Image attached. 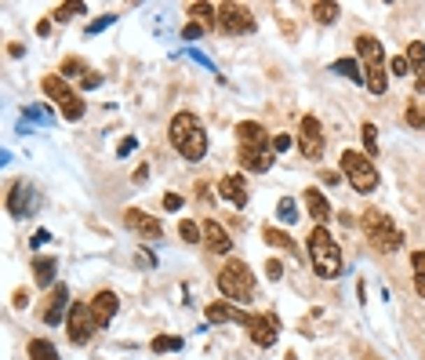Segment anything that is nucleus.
I'll list each match as a JSON object with an SVG mask.
<instances>
[{
	"label": "nucleus",
	"mask_w": 425,
	"mask_h": 360,
	"mask_svg": "<svg viewBox=\"0 0 425 360\" xmlns=\"http://www.w3.org/2000/svg\"><path fill=\"white\" fill-rule=\"evenodd\" d=\"M247 331H251V342H254V346L269 350L273 342H276V320H273V317H251V320H247Z\"/></svg>",
	"instance_id": "obj_15"
},
{
	"label": "nucleus",
	"mask_w": 425,
	"mask_h": 360,
	"mask_svg": "<svg viewBox=\"0 0 425 360\" xmlns=\"http://www.w3.org/2000/svg\"><path fill=\"white\" fill-rule=\"evenodd\" d=\"M73 15H87V8L80 4V0H73V4H59V8L51 11V19H55V22H69Z\"/></svg>",
	"instance_id": "obj_28"
},
{
	"label": "nucleus",
	"mask_w": 425,
	"mask_h": 360,
	"mask_svg": "<svg viewBox=\"0 0 425 360\" xmlns=\"http://www.w3.org/2000/svg\"><path fill=\"white\" fill-rule=\"evenodd\" d=\"M200 233H204V247L208 251H215V255H229L233 240H229L226 226H222L218 219H204V222H200Z\"/></svg>",
	"instance_id": "obj_11"
},
{
	"label": "nucleus",
	"mask_w": 425,
	"mask_h": 360,
	"mask_svg": "<svg viewBox=\"0 0 425 360\" xmlns=\"http://www.w3.org/2000/svg\"><path fill=\"white\" fill-rule=\"evenodd\" d=\"M204 313H208V320H211V324H226V320H240V324H247V320H251L247 313L233 310V305H226V302H211Z\"/></svg>",
	"instance_id": "obj_20"
},
{
	"label": "nucleus",
	"mask_w": 425,
	"mask_h": 360,
	"mask_svg": "<svg viewBox=\"0 0 425 360\" xmlns=\"http://www.w3.org/2000/svg\"><path fill=\"white\" fill-rule=\"evenodd\" d=\"M200 33H204V26H196V22H189L186 29H182V37H186V41H196Z\"/></svg>",
	"instance_id": "obj_40"
},
{
	"label": "nucleus",
	"mask_w": 425,
	"mask_h": 360,
	"mask_svg": "<svg viewBox=\"0 0 425 360\" xmlns=\"http://www.w3.org/2000/svg\"><path fill=\"white\" fill-rule=\"evenodd\" d=\"M218 196L226 204L233 208H247V182H244V175H226L218 182Z\"/></svg>",
	"instance_id": "obj_13"
},
{
	"label": "nucleus",
	"mask_w": 425,
	"mask_h": 360,
	"mask_svg": "<svg viewBox=\"0 0 425 360\" xmlns=\"http://www.w3.org/2000/svg\"><path fill=\"white\" fill-rule=\"evenodd\" d=\"M33 208H36V189L29 182H15L8 189V211L15 215V219H26Z\"/></svg>",
	"instance_id": "obj_10"
},
{
	"label": "nucleus",
	"mask_w": 425,
	"mask_h": 360,
	"mask_svg": "<svg viewBox=\"0 0 425 360\" xmlns=\"http://www.w3.org/2000/svg\"><path fill=\"white\" fill-rule=\"evenodd\" d=\"M240 164L247 171H269L273 168V150H251V146H240Z\"/></svg>",
	"instance_id": "obj_18"
},
{
	"label": "nucleus",
	"mask_w": 425,
	"mask_h": 360,
	"mask_svg": "<svg viewBox=\"0 0 425 360\" xmlns=\"http://www.w3.org/2000/svg\"><path fill=\"white\" fill-rule=\"evenodd\" d=\"M55 269H59V262L55 259H33V277L41 287H51L55 284Z\"/></svg>",
	"instance_id": "obj_22"
},
{
	"label": "nucleus",
	"mask_w": 425,
	"mask_h": 360,
	"mask_svg": "<svg viewBox=\"0 0 425 360\" xmlns=\"http://www.w3.org/2000/svg\"><path fill=\"white\" fill-rule=\"evenodd\" d=\"M389 69H393L396 77H408V73H415V69H411V62H408V55H396V59L389 62Z\"/></svg>",
	"instance_id": "obj_36"
},
{
	"label": "nucleus",
	"mask_w": 425,
	"mask_h": 360,
	"mask_svg": "<svg viewBox=\"0 0 425 360\" xmlns=\"http://www.w3.org/2000/svg\"><path fill=\"white\" fill-rule=\"evenodd\" d=\"M117 305H120V298H117L113 291H99L95 298H91V313H95V324H99V328H106V324H113V317H117Z\"/></svg>",
	"instance_id": "obj_14"
},
{
	"label": "nucleus",
	"mask_w": 425,
	"mask_h": 360,
	"mask_svg": "<svg viewBox=\"0 0 425 360\" xmlns=\"http://www.w3.org/2000/svg\"><path fill=\"white\" fill-rule=\"evenodd\" d=\"M168 135H171V146L186 160H204V153H208V131H204V124H200V117L178 113L171 120Z\"/></svg>",
	"instance_id": "obj_1"
},
{
	"label": "nucleus",
	"mask_w": 425,
	"mask_h": 360,
	"mask_svg": "<svg viewBox=\"0 0 425 360\" xmlns=\"http://www.w3.org/2000/svg\"><path fill=\"white\" fill-rule=\"evenodd\" d=\"M178 237L186 240V244H196L200 237H204V233H200V226H196L193 219H182V226H178Z\"/></svg>",
	"instance_id": "obj_32"
},
{
	"label": "nucleus",
	"mask_w": 425,
	"mask_h": 360,
	"mask_svg": "<svg viewBox=\"0 0 425 360\" xmlns=\"http://www.w3.org/2000/svg\"><path fill=\"white\" fill-rule=\"evenodd\" d=\"M189 15H193L196 26H211V22L218 26V8H211V4H193Z\"/></svg>",
	"instance_id": "obj_26"
},
{
	"label": "nucleus",
	"mask_w": 425,
	"mask_h": 360,
	"mask_svg": "<svg viewBox=\"0 0 425 360\" xmlns=\"http://www.w3.org/2000/svg\"><path fill=\"white\" fill-rule=\"evenodd\" d=\"M80 69H84V66H80V59H66V62H62V73H66V77H77ZM80 77H84V73H80Z\"/></svg>",
	"instance_id": "obj_37"
},
{
	"label": "nucleus",
	"mask_w": 425,
	"mask_h": 360,
	"mask_svg": "<svg viewBox=\"0 0 425 360\" xmlns=\"http://www.w3.org/2000/svg\"><path fill=\"white\" fill-rule=\"evenodd\" d=\"M109 22H113V15H106V19H99V22H91V33H99V29H106Z\"/></svg>",
	"instance_id": "obj_44"
},
{
	"label": "nucleus",
	"mask_w": 425,
	"mask_h": 360,
	"mask_svg": "<svg viewBox=\"0 0 425 360\" xmlns=\"http://www.w3.org/2000/svg\"><path fill=\"white\" fill-rule=\"evenodd\" d=\"M266 273H269V280H280V277H284V262L269 259V262H266Z\"/></svg>",
	"instance_id": "obj_38"
},
{
	"label": "nucleus",
	"mask_w": 425,
	"mask_h": 360,
	"mask_svg": "<svg viewBox=\"0 0 425 360\" xmlns=\"http://www.w3.org/2000/svg\"><path fill=\"white\" fill-rule=\"evenodd\" d=\"M15 305H18V310H26V305H29V291H15Z\"/></svg>",
	"instance_id": "obj_43"
},
{
	"label": "nucleus",
	"mask_w": 425,
	"mask_h": 360,
	"mask_svg": "<svg viewBox=\"0 0 425 360\" xmlns=\"http://www.w3.org/2000/svg\"><path fill=\"white\" fill-rule=\"evenodd\" d=\"M29 360H59V350H55V342H48V338H33Z\"/></svg>",
	"instance_id": "obj_24"
},
{
	"label": "nucleus",
	"mask_w": 425,
	"mask_h": 360,
	"mask_svg": "<svg viewBox=\"0 0 425 360\" xmlns=\"http://www.w3.org/2000/svg\"><path fill=\"white\" fill-rule=\"evenodd\" d=\"M99 84H102V77H95V73L84 77V87H99Z\"/></svg>",
	"instance_id": "obj_46"
},
{
	"label": "nucleus",
	"mask_w": 425,
	"mask_h": 360,
	"mask_svg": "<svg viewBox=\"0 0 425 360\" xmlns=\"http://www.w3.org/2000/svg\"><path fill=\"white\" fill-rule=\"evenodd\" d=\"M276 215H280V222H284V226L298 222V208H294V201H291V196H284V201L276 204Z\"/></svg>",
	"instance_id": "obj_30"
},
{
	"label": "nucleus",
	"mask_w": 425,
	"mask_h": 360,
	"mask_svg": "<svg viewBox=\"0 0 425 360\" xmlns=\"http://www.w3.org/2000/svg\"><path fill=\"white\" fill-rule=\"evenodd\" d=\"M51 33V19H44V22H36V37H48Z\"/></svg>",
	"instance_id": "obj_45"
},
{
	"label": "nucleus",
	"mask_w": 425,
	"mask_h": 360,
	"mask_svg": "<svg viewBox=\"0 0 425 360\" xmlns=\"http://www.w3.org/2000/svg\"><path fill=\"white\" fill-rule=\"evenodd\" d=\"M408 62H411V69H425V44L422 41L408 44Z\"/></svg>",
	"instance_id": "obj_34"
},
{
	"label": "nucleus",
	"mask_w": 425,
	"mask_h": 360,
	"mask_svg": "<svg viewBox=\"0 0 425 360\" xmlns=\"http://www.w3.org/2000/svg\"><path fill=\"white\" fill-rule=\"evenodd\" d=\"M342 175L349 178V186L356 193H375L378 189V171H375V160L360 153V150H345L342 153Z\"/></svg>",
	"instance_id": "obj_5"
},
{
	"label": "nucleus",
	"mask_w": 425,
	"mask_h": 360,
	"mask_svg": "<svg viewBox=\"0 0 425 360\" xmlns=\"http://www.w3.org/2000/svg\"><path fill=\"white\" fill-rule=\"evenodd\" d=\"M356 55H360V62H363V69H378V66H385V51H382V44L375 41V37H356Z\"/></svg>",
	"instance_id": "obj_16"
},
{
	"label": "nucleus",
	"mask_w": 425,
	"mask_h": 360,
	"mask_svg": "<svg viewBox=\"0 0 425 360\" xmlns=\"http://www.w3.org/2000/svg\"><path fill=\"white\" fill-rule=\"evenodd\" d=\"M335 73H342V77H349V80H363L356 59H338V62H335Z\"/></svg>",
	"instance_id": "obj_31"
},
{
	"label": "nucleus",
	"mask_w": 425,
	"mask_h": 360,
	"mask_svg": "<svg viewBox=\"0 0 425 360\" xmlns=\"http://www.w3.org/2000/svg\"><path fill=\"white\" fill-rule=\"evenodd\" d=\"M178 346H182V338H168V335L153 338V353H168V350H178Z\"/></svg>",
	"instance_id": "obj_35"
},
{
	"label": "nucleus",
	"mask_w": 425,
	"mask_h": 360,
	"mask_svg": "<svg viewBox=\"0 0 425 360\" xmlns=\"http://www.w3.org/2000/svg\"><path fill=\"white\" fill-rule=\"evenodd\" d=\"M236 138H240V146H251V150H273L269 131L258 120H240L236 124Z\"/></svg>",
	"instance_id": "obj_12"
},
{
	"label": "nucleus",
	"mask_w": 425,
	"mask_h": 360,
	"mask_svg": "<svg viewBox=\"0 0 425 360\" xmlns=\"http://www.w3.org/2000/svg\"><path fill=\"white\" fill-rule=\"evenodd\" d=\"M41 87H44V95H48L51 102H59V106L73 95L69 87H66V80H62V77H44V80H41Z\"/></svg>",
	"instance_id": "obj_23"
},
{
	"label": "nucleus",
	"mask_w": 425,
	"mask_h": 360,
	"mask_svg": "<svg viewBox=\"0 0 425 360\" xmlns=\"http://www.w3.org/2000/svg\"><path fill=\"white\" fill-rule=\"evenodd\" d=\"M305 208H309V219H317V226H324L331 219V204L320 189H305Z\"/></svg>",
	"instance_id": "obj_19"
},
{
	"label": "nucleus",
	"mask_w": 425,
	"mask_h": 360,
	"mask_svg": "<svg viewBox=\"0 0 425 360\" xmlns=\"http://www.w3.org/2000/svg\"><path fill=\"white\" fill-rule=\"evenodd\" d=\"M298 150L305 160H320L324 157V128L317 117H302L298 124Z\"/></svg>",
	"instance_id": "obj_8"
},
{
	"label": "nucleus",
	"mask_w": 425,
	"mask_h": 360,
	"mask_svg": "<svg viewBox=\"0 0 425 360\" xmlns=\"http://www.w3.org/2000/svg\"><path fill=\"white\" fill-rule=\"evenodd\" d=\"M218 29L222 33H251L254 15L247 4H218Z\"/></svg>",
	"instance_id": "obj_7"
},
{
	"label": "nucleus",
	"mask_w": 425,
	"mask_h": 360,
	"mask_svg": "<svg viewBox=\"0 0 425 360\" xmlns=\"http://www.w3.org/2000/svg\"><path fill=\"white\" fill-rule=\"evenodd\" d=\"M360 131H363V146H367V157H375V153H378V128H375L371 120H367Z\"/></svg>",
	"instance_id": "obj_33"
},
{
	"label": "nucleus",
	"mask_w": 425,
	"mask_h": 360,
	"mask_svg": "<svg viewBox=\"0 0 425 360\" xmlns=\"http://www.w3.org/2000/svg\"><path fill=\"white\" fill-rule=\"evenodd\" d=\"M411 269H415V291L425 298V251H415L411 255Z\"/></svg>",
	"instance_id": "obj_27"
},
{
	"label": "nucleus",
	"mask_w": 425,
	"mask_h": 360,
	"mask_svg": "<svg viewBox=\"0 0 425 360\" xmlns=\"http://www.w3.org/2000/svg\"><path fill=\"white\" fill-rule=\"evenodd\" d=\"M262 240H266L269 247H280V251H287V255H298V247H294V240L287 237V233H280L276 226H266V229H262Z\"/></svg>",
	"instance_id": "obj_21"
},
{
	"label": "nucleus",
	"mask_w": 425,
	"mask_h": 360,
	"mask_svg": "<svg viewBox=\"0 0 425 360\" xmlns=\"http://www.w3.org/2000/svg\"><path fill=\"white\" fill-rule=\"evenodd\" d=\"M415 87H418V92H422V95H425V73H422V77H418V84H415Z\"/></svg>",
	"instance_id": "obj_47"
},
{
	"label": "nucleus",
	"mask_w": 425,
	"mask_h": 360,
	"mask_svg": "<svg viewBox=\"0 0 425 360\" xmlns=\"http://www.w3.org/2000/svg\"><path fill=\"white\" fill-rule=\"evenodd\" d=\"M312 19H317L320 26H331L338 19V4H331V0H317V4H312Z\"/></svg>",
	"instance_id": "obj_25"
},
{
	"label": "nucleus",
	"mask_w": 425,
	"mask_h": 360,
	"mask_svg": "<svg viewBox=\"0 0 425 360\" xmlns=\"http://www.w3.org/2000/svg\"><path fill=\"white\" fill-rule=\"evenodd\" d=\"M66 305H69L66 284H55V291H51V298H48V310H44V324H62V320H69V317H66Z\"/></svg>",
	"instance_id": "obj_17"
},
{
	"label": "nucleus",
	"mask_w": 425,
	"mask_h": 360,
	"mask_svg": "<svg viewBox=\"0 0 425 360\" xmlns=\"http://www.w3.org/2000/svg\"><path fill=\"white\" fill-rule=\"evenodd\" d=\"M218 287H222V295H226L229 302H251L254 298V273H251V266L244 259H229L226 266L218 269Z\"/></svg>",
	"instance_id": "obj_4"
},
{
	"label": "nucleus",
	"mask_w": 425,
	"mask_h": 360,
	"mask_svg": "<svg viewBox=\"0 0 425 360\" xmlns=\"http://www.w3.org/2000/svg\"><path fill=\"white\" fill-rule=\"evenodd\" d=\"M124 222H127V229H135L138 237H145V240H160L164 237V226L153 219V215H145L138 208H127L124 211Z\"/></svg>",
	"instance_id": "obj_9"
},
{
	"label": "nucleus",
	"mask_w": 425,
	"mask_h": 360,
	"mask_svg": "<svg viewBox=\"0 0 425 360\" xmlns=\"http://www.w3.org/2000/svg\"><path fill=\"white\" fill-rule=\"evenodd\" d=\"M403 120H408L415 131H425V102H411L408 113H403Z\"/></svg>",
	"instance_id": "obj_29"
},
{
	"label": "nucleus",
	"mask_w": 425,
	"mask_h": 360,
	"mask_svg": "<svg viewBox=\"0 0 425 360\" xmlns=\"http://www.w3.org/2000/svg\"><path fill=\"white\" fill-rule=\"evenodd\" d=\"M135 146H138V142H135V138H124L117 153H120V157H127V153H135Z\"/></svg>",
	"instance_id": "obj_42"
},
{
	"label": "nucleus",
	"mask_w": 425,
	"mask_h": 360,
	"mask_svg": "<svg viewBox=\"0 0 425 360\" xmlns=\"http://www.w3.org/2000/svg\"><path fill=\"white\" fill-rule=\"evenodd\" d=\"M287 150H291V138L287 135H276L273 138V153H287Z\"/></svg>",
	"instance_id": "obj_39"
},
{
	"label": "nucleus",
	"mask_w": 425,
	"mask_h": 360,
	"mask_svg": "<svg viewBox=\"0 0 425 360\" xmlns=\"http://www.w3.org/2000/svg\"><path fill=\"white\" fill-rule=\"evenodd\" d=\"M309 262H312V269H317V277H324V280L342 277V251H338V240L331 237L324 226H312V233H309Z\"/></svg>",
	"instance_id": "obj_2"
},
{
	"label": "nucleus",
	"mask_w": 425,
	"mask_h": 360,
	"mask_svg": "<svg viewBox=\"0 0 425 360\" xmlns=\"http://www.w3.org/2000/svg\"><path fill=\"white\" fill-rule=\"evenodd\" d=\"M66 328H69V342L73 346H84V342L95 335V313H91V302H73L69 305V320H66Z\"/></svg>",
	"instance_id": "obj_6"
},
{
	"label": "nucleus",
	"mask_w": 425,
	"mask_h": 360,
	"mask_svg": "<svg viewBox=\"0 0 425 360\" xmlns=\"http://www.w3.org/2000/svg\"><path fill=\"white\" fill-rule=\"evenodd\" d=\"M164 208H168V211H178V208H182V196H178V193H168V196H164Z\"/></svg>",
	"instance_id": "obj_41"
},
{
	"label": "nucleus",
	"mask_w": 425,
	"mask_h": 360,
	"mask_svg": "<svg viewBox=\"0 0 425 360\" xmlns=\"http://www.w3.org/2000/svg\"><path fill=\"white\" fill-rule=\"evenodd\" d=\"M360 226H363V233H367V240H371L378 251H385V255H393V251L403 247V229H400L385 211L367 208V211L360 215Z\"/></svg>",
	"instance_id": "obj_3"
}]
</instances>
